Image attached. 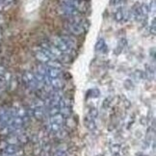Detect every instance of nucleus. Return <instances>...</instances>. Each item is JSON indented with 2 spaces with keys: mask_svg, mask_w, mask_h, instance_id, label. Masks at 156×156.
Returning <instances> with one entry per match:
<instances>
[{
  "mask_svg": "<svg viewBox=\"0 0 156 156\" xmlns=\"http://www.w3.org/2000/svg\"><path fill=\"white\" fill-rule=\"evenodd\" d=\"M22 80L26 86H28L32 89H37L40 85V82L38 81L37 77L31 71H25L22 75Z\"/></svg>",
  "mask_w": 156,
  "mask_h": 156,
  "instance_id": "1",
  "label": "nucleus"
},
{
  "mask_svg": "<svg viewBox=\"0 0 156 156\" xmlns=\"http://www.w3.org/2000/svg\"><path fill=\"white\" fill-rule=\"evenodd\" d=\"M53 45H55L56 47H57L61 52H63L64 54L70 55V54L74 51V49L71 48L70 46H68L66 43H64V42L61 40L60 37H57V38H55V39L53 40Z\"/></svg>",
  "mask_w": 156,
  "mask_h": 156,
  "instance_id": "2",
  "label": "nucleus"
},
{
  "mask_svg": "<svg viewBox=\"0 0 156 156\" xmlns=\"http://www.w3.org/2000/svg\"><path fill=\"white\" fill-rule=\"evenodd\" d=\"M58 12L60 13V15H62L63 16L67 17V18H72V17H75L79 16V12L71 7H68V6H65V5H61L60 8L58 9Z\"/></svg>",
  "mask_w": 156,
  "mask_h": 156,
  "instance_id": "3",
  "label": "nucleus"
},
{
  "mask_svg": "<svg viewBox=\"0 0 156 156\" xmlns=\"http://www.w3.org/2000/svg\"><path fill=\"white\" fill-rule=\"evenodd\" d=\"M61 5L71 7L73 9L77 10L79 13L84 12L86 10L85 3H83L82 1H78V0H61Z\"/></svg>",
  "mask_w": 156,
  "mask_h": 156,
  "instance_id": "4",
  "label": "nucleus"
},
{
  "mask_svg": "<svg viewBox=\"0 0 156 156\" xmlns=\"http://www.w3.org/2000/svg\"><path fill=\"white\" fill-rule=\"evenodd\" d=\"M35 56H36V58H37V60H39L40 62H42V63H45V64H46L49 60H51L48 56H47V54L45 53V49L44 48H40V49H38L36 52H35Z\"/></svg>",
  "mask_w": 156,
  "mask_h": 156,
  "instance_id": "5",
  "label": "nucleus"
},
{
  "mask_svg": "<svg viewBox=\"0 0 156 156\" xmlns=\"http://www.w3.org/2000/svg\"><path fill=\"white\" fill-rule=\"evenodd\" d=\"M62 74V70L46 66V75L49 78H58Z\"/></svg>",
  "mask_w": 156,
  "mask_h": 156,
  "instance_id": "6",
  "label": "nucleus"
},
{
  "mask_svg": "<svg viewBox=\"0 0 156 156\" xmlns=\"http://www.w3.org/2000/svg\"><path fill=\"white\" fill-rule=\"evenodd\" d=\"M61 38V40L64 42V43H66L68 46H70L71 48H75L76 47V40L74 39V38H72V37H70V36H67V35H64V36H61L60 37Z\"/></svg>",
  "mask_w": 156,
  "mask_h": 156,
  "instance_id": "7",
  "label": "nucleus"
},
{
  "mask_svg": "<svg viewBox=\"0 0 156 156\" xmlns=\"http://www.w3.org/2000/svg\"><path fill=\"white\" fill-rule=\"evenodd\" d=\"M49 86H51L52 88L56 90H61L64 87V82L60 79V78H50L49 81Z\"/></svg>",
  "mask_w": 156,
  "mask_h": 156,
  "instance_id": "8",
  "label": "nucleus"
},
{
  "mask_svg": "<svg viewBox=\"0 0 156 156\" xmlns=\"http://www.w3.org/2000/svg\"><path fill=\"white\" fill-rule=\"evenodd\" d=\"M18 150H19V148H18V146L16 145H9L4 148V152H5L6 154H9V155L16 154Z\"/></svg>",
  "mask_w": 156,
  "mask_h": 156,
  "instance_id": "9",
  "label": "nucleus"
},
{
  "mask_svg": "<svg viewBox=\"0 0 156 156\" xmlns=\"http://www.w3.org/2000/svg\"><path fill=\"white\" fill-rule=\"evenodd\" d=\"M46 65H47V67H54V68H58V69H62V68L64 67L63 64H62L59 60H57V59H54V60H49V61L46 63Z\"/></svg>",
  "mask_w": 156,
  "mask_h": 156,
  "instance_id": "10",
  "label": "nucleus"
},
{
  "mask_svg": "<svg viewBox=\"0 0 156 156\" xmlns=\"http://www.w3.org/2000/svg\"><path fill=\"white\" fill-rule=\"evenodd\" d=\"M34 117L37 119V120H42L44 117H45V113H44V110L41 106H37L35 109H34Z\"/></svg>",
  "mask_w": 156,
  "mask_h": 156,
  "instance_id": "11",
  "label": "nucleus"
},
{
  "mask_svg": "<svg viewBox=\"0 0 156 156\" xmlns=\"http://www.w3.org/2000/svg\"><path fill=\"white\" fill-rule=\"evenodd\" d=\"M85 125L87 126V128L90 129V130H94L96 125H95V123H94V120H93L92 118H90L89 116L85 119Z\"/></svg>",
  "mask_w": 156,
  "mask_h": 156,
  "instance_id": "12",
  "label": "nucleus"
},
{
  "mask_svg": "<svg viewBox=\"0 0 156 156\" xmlns=\"http://www.w3.org/2000/svg\"><path fill=\"white\" fill-rule=\"evenodd\" d=\"M123 18H124V12H123V8H119L116 13H115V19L117 21H122Z\"/></svg>",
  "mask_w": 156,
  "mask_h": 156,
  "instance_id": "13",
  "label": "nucleus"
},
{
  "mask_svg": "<svg viewBox=\"0 0 156 156\" xmlns=\"http://www.w3.org/2000/svg\"><path fill=\"white\" fill-rule=\"evenodd\" d=\"M60 113V106L59 105H55V106H49V109H48V114L49 116L53 117L57 114Z\"/></svg>",
  "mask_w": 156,
  "mask_h": 156,
  "instance_id": "14",
  "label": "nucleus"
},
{
  "mask_svg": "<svg viewBox=\"0 0 156 156\" xmlns=\"http://www.w3.org/2000/svg\"><path fill=\"white\" fill-rule=\"evenodd\" d=\"M106 47V43L103 39H99L95 45V50L96 51H102Z\"/></svg>",
  "mask_w": 156,
  "mask_h": 156,
  "instance_id": "15",
  "label": "nucleus"
},
{
  "mask_svg": "<svg viewBox=\"0 0 156 156\" xmlns=\"http://www.w3.org/2000/svg\"><path fill=\"white\" fill-rule=\"evenodd\" d=\"M145 73H146V75H147L149 78L153 77V76H154V74H155V72H154V68H152V67H150V66L146 65V67H145Z\"/></svg>",
  "mask_w": 156,
  "mask_h": 156,
  "instance_id": "16",
  "label": "nucleus"
},
{
  "mask_svg": "<svg viewBox=\"0 0 156 156\" xmlns=\"http://www.w3.org/2000/svg\"><path fill=\"white\" fill-rule=\"evenodd\" d=\"M140 9H141V12H142V14H143L144 17L145 18V17L147 16V15H148V12H149L148 6H147L146 4H142V5L140 6Z\"/></svg>",
  "mask_w": 156,
  "mask_h": 156,
  "instance_id": "17",
  "label": "nucleus"
},
{
  "mask_svg": "<svg viewBox=\"0 0 156 156\" xmlns=\"http://www.w3.org/2000/svg\"><path fill=\"white\" fill-rule=\"evenodd\" d=\"M97 116H98V111H97V109H95V108H92L89 112V117L90 118H92L93 120H94L95 118H97Z\"/></svg>",
  "mask_w": 156,
  "mask_h": 156,
  "instance_id": "18",
  "label": "nucleus"
},
{
  "mask_svg": "<svg viewBox=\"0 0 156 156\" xmlns=\"http://www.w3.org/2000/svg\"><path fill=\"white\" fill-rule=\"evenodd\" d=\"M39 74L43 75V76H45L46 75V67L45 66H40L38 67V71H37Z\"/></svg>",
  "mask_w": 156,
  "mask_h": 156,
  "instance_id": "19",
  "label": "nucleus"
},
{
  "mask_svg": "<svg viewBox=\"0 0 156 156\" xmlns=\"http://www.w3.org/2000/svg\"><path fill=\"white\" fill-rule=\"evenodd\" d=\"M18 139L16 138V137H12L10 138L9 140H8V143L10 144V145H17L18 144Z\"/></svg>",
  "mask_w": 156,
  "mask_h": 156,
  "instance_id": "20",
  "label": "nucleus"
},
{
  "mask_svg": "<svg viewBox=\"0 0 156 156\" xmlns=\"http://www.w3.org/2000/svg\"><path fill=\"white\" fill-rule=\"evenodd\" d=\"M156 32V24H155V19L152 20V24L150 25V33L152 35H155Z\"/></svg>",
  "mask_w": 156,
  "mask_h": 156,
  "instance_id": "21",
  "label": "nucleus"
},
{
  "mask_svg": "<svg viewBox=\"0 0 156 156\" xmlns=\"http://www.w3.org/2000/svg\"><path fill=\"white\" fill-rule=\"evenodd\" d=\"M54 156H67V152L63 149H59L54 153Z\"/></svg>",
  "mask_w": 156,
  "mask_h": 156,
  "instance_id": "22",
  "label": "nucleus"
},
{
  "mask_svg": "<svg viewBox=\"0 0 156 156\" xmlns=\"http://www.w3.org/2000/svg\"><path fill=\"white\" fill-rule=\"evenodd\" d=\"M109 103H110V98L108 97L106 100H104V102H103V107H104V108H107L108 105H109Z\"/></svg>",
  "mask_w": 156,
  "mask_h": 156,
  "instance_id": "23",
  "label": "nucleus"
},
{
  "mask_svg": "<svg viewBox=\"0 0 156 156\" xmlns=\"http://www.w3.org/2000/svg\"><path fill=\"white\" fill-rule=\"evenodd\" d=\"M151 55L153 57V59H155V49H154V48H152V52L150 51V56Z\"/></svg>",
  "mask_w": 156,
  "mask_h": 156,
  "instance_id": "24",
  "label": "nucleus"
},
{
  "mask_svg": "<svg viewBox=\"0 0 156 156\" xmlns=\"http://www.w3.org/2000/svg\"><path fill=\"white\" fill-rule=\"evenodd\" d=\"M120 0H111V4H117Z\"/></svg>",
  "mask_w": 156,
  "mask_h": 156,
  "instance_id": "25",
  "label": "nucleus"
},
{
  "mask_svg": "<svg viewBox=\"0 0 156 156\" xmlns=\"http://www.w3.org/2000/svg\"><path fill=\"white\" fill-rule=\"evenodd\" d=\"M78 1H82V0H78Z\"/></svg>",
  "mask_w": 156,
  "mask_h": 156,
  "instance_id": "26",
  "label": "nucleus"
},
{
  "mask_svg": "<svg viewBox=\"0 0 156 156\" xmlns=\"http://www.w3.org/2000/svg\"><path fill=\"white\" fill-rule=\"evenodd\" d=\"M0 30H1V28H0Z\"/></svg>",
  "mask_w": 156,
  "mask_h": 156,
  "instance_id": "27",
  "label": "nucleus"
}]
</instances>
